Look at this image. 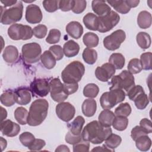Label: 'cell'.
Listing matches in <instances>:
<instances>
[{"mask_svg": "<svg viewBox=\"0 0 152 152\" xmlns=\"http://www.w3.org/2000/svg\"><path fill=\"white\" fill-rule=\"evenodd\" d=\"M46 145L45 140L42 139H34L31 144L27 147L31 151H39Z\"/></svg>", "mask_w": 152, "mask_h": 152, "instance_id": "53", "label": "cell"}, {"mask_svg": "<svg viewBox=\"0 0 152 152\" xmlns=\"http://www.w3.org/2000/svg\"><path fill=\"white\" fill-rule=\"evenodd\" d=\"M112 133L110 127H105L99 121H93L88 123L81 132L83 140L99 144L103 142Z\"/></svg>", "mask_w": 152, "mask_h": 152, "instance_id": "1", "label": "cell"}, {"mask_svg": "<svg viewBox=\"0 0 152 152\" xmlns=\"http://www.w3.org/2000/svg\"><path fill=\"white\" fill-rule=\"evenodd\" d=\"M109 63L111 64L116 69H121L125 65V59L122 54L113 53L109 59Z\"/></svg>", "mask_w": 152, "mask_h": 152, "instance_id": "31", "label": "cell"}, {"mask_svg": "<svg viewBox=\"0 0 152 152\" xmlns=\"http://www.w3.org/2000/svg\"><path fill=\"white\" fill-rule=\"evenodd\" d=\"M56 114L62 121L68 122L70 121L75 114L74 106L69 102H61L56 106Z\"/></svg>", "mask_w": 152, "mask_h": 152, "instance_id": "13", "label": "cell"}, {"mask_svg": "<svg viewBox=\"0 0 152 152\" xmlns=\"http://www.w3.org/2000/svg\"><path fill=\"white\" fill-rule=\"evenodd\" d=\"M151 57L152 53L150 52H145L141 55L140 62L142 69L144 70L151 69Z\"/></svg>", "mask_w": 152, "mask_h": 152, "instance_id": "41", "label": "cell"}, {"mask_svg": "<svg viewBox=\"0 0 152 152\" xmlns=\"http://www.w3.org/2000/svg\"><path fill=\"white\" fill-rule=\"evenodd\" d=\"M142 93H144L142 87L140 85H135L127 91V96L131 100H134L137 96Z\"/></svg>", "mask_w": 152, "mask_h": 152, "instance_id": "47", "label": "cell"}, {"mask_svg": "<svg viewBox=\"0 0 152 152\" xmlns=\"http://www.w3.org/2000/svg\"><path fill=\"white\" fill-rule=\"evenodd\" d=\"M0 144H1L2 151H4V149H5V148L7 147V140L5 139H4L2 137H0Z\"/></svg>", "mask_w": 152, "mask_h": 152, "instance_id": "61", "label": "cell"}, {"mask_svg": "<svg viewBox=\"0 0 152 152\" xmlns=\"http://www.w3.org/2000/svg\"><path fill=\"white\" fill-rule=\"evenodd\" d=\"M50 90L49 83L45 78H35L30 85V90L34 97H45Z\"/></svg>", "mask_w": 152, "mask_h": 152, "instance_id": "11", "label": "cell"}, {"mask_svg": "<svg viewBox=\"0 0 152 152\" xmlns=\"http://www.w3.org/2000/svg\"><path fill=\"white\" fill-rule=\"evenodd\" d=\"M134 101L136 107L140 110L144 109L147 106L150 102L148 95H147L145 93L140 94L137 96Z\"/></svg>", "mask_w": 152, "mask_h": 152, "instance_id": "39", "label": "cell"}, {"mask_svg": "<svg viewBox=\"0 0 152 152\" xmlns=\"http://www.w3.org/2000/svg\"><path fill=\"white\" fill-rule=\"evenodd\" d=\"M131 113V107L128 103H121L115 110V115L127 117Z\"/></svg>", "mask_w": 152, "mask_h": 152, "instance_id": "40", "label": "cell"}, {"mask_svg": "<svg viewBox=\"0 0 152 152\" xmlns=\"http://www.w3.org/2000/svg\"><path fill=\"white\" fill-rule=\"evenodd\" d=\"M97 109V103L93 99H86L81 106V110L83 113L87 117L93 116Z\"/></svg>", "mask_w": 152, "mask_h": 152, "instance_id": "21", "label": "cell"}, {"mask_svg": "<svg viewBox=\"0 0 152 152\" xmlns=\"http://www.w3.org/2000/svg\"><path fill=\"white\" fill-rule=\"evenodd\" d=\"M34 36L38 39L44 38L48 31L47 27L44 24H39L33 29Z\"/></svg>", "mask_w": 152, "mask_h": 152, "instance_id": "46", "label": "cell"}, {"mask_svg": "<svg viewBox=\"0 0 152 152\" xmlns=\"http://www.w3.org/2000/svg\"><path fill=\"white\" fill-rule=\"evenodd\" d=\"M1 103L7 107L12 106L16 103L14 91L11 90H6L1 95Z\"/></svg>", "mask_w": 152, "mask_h": 152, "instance_id": "32", "label": "cell"}, {"mask_svg": "<svg viewBox=\"0 0 152 152\" xmlns=\"http://www.w3.org/2000/svg\"><path fill=\"white\" fill-rule=\"evenodd\" d=\"M1 8V22L2 24L8 25L15 23L21 20L23 17V5L21 1H19L12 7L3 10Z\"/></svg>", "mask_w": 152, "mask_h": 152, "instance_id": "6", "label": "cell"}, {"mask_svg": "<svg viewBox=\"0 0 152 152\" xmlns=\"http://www.w3.org/2000/svg\"><path fill=\"white\" fill-rule=\"evenodd\" d=\"M140 126H141L145 131H147L148 134L151 133V132H152L151 122L148 119L144 118V119H141L140 122Z\"/></svg>", "mask_w": 152, "mask_h": 152, "instance_id": "56", "label": "cell"}, {"mask_svg": "<svg viewBox=\"0 0 152 152\" xmlns=\"http://www.w3.org/2000/svg\"><path fill=\"white\" fill-rule=\"evenodd\" d=\"M66 31L71 37L78 39L83 33V27L79 22L72 21L66 25Z\"/></svg>", "mask_w": 152, "mask_h": 152, "instance_id": "18", "label": "cell"}, {"mask_svg": "<svg viewBox=\"0 0 152 152\" xmlns=\"http://www.w3.org/2000/svg\"><path fill=\"white\" fill-rule=\"evenodd\" d=\"M136 40L138 46L142 49H147L150 48L151 43V37L146 32H140L137 34Z\"/></svg>", "mask_w": 152, "mask_h": 152, "instance_id": "30", "label": "cell"}, {"mask_svg": "<svg viewBox=\"0 0 152 152\" xmlns=\"http://www.w3.org/2000/svg\"><path fill=\"white\" fill-rule=\"evenodd\" d=\"M85 72L84 65L78 61L69 63L61 72L62 80L64 83H76L79 82Z\"/></svg>", "mask_w": 152, "mask_h": 152, "instance_id": "3", "label": "cell"}, {"mask_svg": "<svg viewBox=\"0 0 152 152\" xmlns=\"http://www.w3.org/2000/svg\"><path fill=\"white\" fill-rule=\"evenodd\" d=\"M91 7L94 12L99 17L103 16L111 11V8L104 1L94 0L91 2Z\"/></svg>", "mask_w": 152, "mask_h": 152, "instance_id": "20", "label": "cell"}, {"mask_svg": "<svg viewBox=\"0 0 152 152\" xmlns=\"http://www.w3.org/2000/svg\"><path fill=\"white\" fill-rule=\"evenodd\" d=\"M126 94L122 89H113L104 92L100 98V103L104 109H110L118 103L123 102Z\"/></svg>", "mask_w": 152, "mask_h": 152, "instance_id": "4", "label": "cell"}, {"mask_svg": "<svg viewBox=\"0 0 152 152\" xmlns=\"http://www.w3.org/2000/svg\"><path fill=\"white\" fill-rule=\"evenodd\" d=\"M45 10L49 12H53L59 8V1L45 0L42 2Z\"/></svg>", "mask_w": 152, "mask_h": 152, "instance_id": "45", "label": "cell"}, {"mask_svg": "<svg viewBox=\"0 0 152 152\" xmlns=\"http://www.w3.org/2000/svg\"><path fill=\"white\" fill-rule=\"evenodd\" d=\"M0 130L4 135L13 137L18 134L20 131V126L18 124L7 119L1 122Z\"/></svg>", "mask_w": 152, "mask_h": 152, "instance_id": "16", "label": "cell"}, {"mask_svg": "<svg viewBox=\"0 0 152 152\" xmlns=\"http://www.w3.org/2000/svg\"><path fill=\"white\" fill-rule=\"evenodd\" d=\"M43 18L42 11L39 6L35 4L28 5L26 10V20L30 24L39 23Z\"/></svg>", "mask_w": 152, "mask_h": 152, "instance_id": "15", "label": "cell"}, {"mask_svg": "<svg viewBox=\"0 0 152 152\" xmlns=\"http://www.w3.org/2000/svg\"><path fill=\"white\" fill-rule=\"evenodd\" d=\"M126 39V34L122 30H116L103 39V46L109 50H115L119 48Z\"/></svg>", "mask_w": 152, "mask_h": 152, "instance_id": "10", "label": "cell"}, {"mask_svg": "<svg viewBox=\"0 0 152 152\" xmlns=\"http://www.w3.org/2000/svg\"><path fill=\"white\" fill-rule=\"evenodd\" d=\"M129 7L130 8H135L136 7H137L140 3V1H131V0H128V1H126Z\"/></svg>", "mask_w": 152, "mask_h": 152, "instance_id": "60", "label": "cell"}, {"mask_svg": "<svg viewBox=\"0 0 152 152\" xmlns=\"http://www.w3.org/2000/svg\"><path fill=\"white\" fill-rule=\"evenodd\" d=\"M61 151H64V152H69L70 150L69 148L65 145H59L56 149H55V152H61Z\"/></svg>", "mask_w": 152, "mask_h": 152, "instance_id": "59", "label": "cell"}, {"mask_svg": "<svg viewBox=\"0 0 152 152\" xmlns=\"http://www.w3.org/2000/svg\"><path fill=\"white\" fill-rule=\"evenodd\" d=\"M48 108L49 103L46 99L35 100L30 106L27 124L32 126L40 125L47 116Z\"/></svg>", "mask_w": 152, "mask_h": 152, "instance_id": "2", "label": "cell"}, {"mask_svg": "<svg viewBox=\"0 0 152 152\" xmlns=\"http://www.w3.org/2000/svg\"><path fill=\"white\" fill-rule=\"evenodd\" d=\"M128 125V119L126 117L122 116H115L112 124L114 129L119 131L125 130L127 128Z\"/></svg>", "mask_w": 152, "mask_h": 152, "instance_id": "37", "label": "cell"}, {"mask_svg": "<svg viewBox=\"0 0 152 152\" xmlns=\"http://www.w3.org/2000/svg\"><path fill=\"white\" fill-rule=\"evenodd\" d=\"M137 148L142 151H147L151 146V140L147 135H143L138 137L135 140Z\"/></svg>", "mask_w": 152, "mask_h": 152, "instance_id": "28", "label": "cell"}, {"mask_svg": "<svg viewBox=\"0 0 152 152\" xmlns=\"http://www.w3.org/2000/svg\"><path fill=\"white\" fill-rule=\"evenodd\" d=\"M49 84L50 97L55 102L61 103L68 98V95L65 93L64 90V84L58 78L52 79L49 82Z\"/></svg>", "mask_w": 152, "mask_h": 152, "instance_id": "12", "label": "cell"}, {"mask_svg": "<svg viewBox=\"0 0 152 152\" xmlns=\"http://www.w3.org/2000/svg\"><path fill=\"white\" fill-rule=\"evenodd\" d=\"M87 6V2L84 0H76L74 1V5L72 10L75 14H80L83 12Z\"/></svg>", "mask_w": 152, "mask_h": 152, "instance_id": "50", "label": "cell"}, {"mask_svg": "<svg viewBox=\"0 0 152 152\" xmlns=\"http://www.w3.org/2000/svg\"><path fill=\"white\" fill-rule=\"evenodd\" d=\"M86 27L90 30L97 31L99 27L98 17L93 13L88 12L86 14L83 19Z\"/></svg>", "mask_w": 152, "mask_h": 152, "instance_id": "23", "label": "cell"}, {"mask_svg": "<svg viewBox=\"0 0 152 152\" xmlns=\"http://www.w3.org/2000/svg\"><path fill=\"white\" fill-rule=\"evenodd\" d=\"M151 14L147 11H141L137 17V24L142 29L149 28L151 25Z\"/></svg>", "mask_w": 152, "mask_h": 152, "instance_id": "26", "label": "cell"}, {"mask_svg": "<svg viewBox=\"0 0 152 152\" xmlns=\"http://www.w3.org/2000/svg\"><path fill=\"white\" fill-rule=\"evenodd\" d=\"M128 69L132 74H136L141 71L142 66L140 59L138 58H133L131 59L128 64Z\"/></svg>", "mask_w": 152, "mask_h": 152, "instance_id": "42", "label": "cell"}, {"mask_svg": "<svg viewBox=\"0 0 152 152\" xmlns=\"http://www.w3.org/2000/svg\"><path fill=\"white\" fill-rule=\"evenodd\" d=\"M99 27L97 31L100 33H106L115 27L120 21L119 15L114 11H110L108 14L98 17Z\"/></svg>", "mask_w": 152, "mask_h": 152, "instance_id": "9", "label": "cell"}, {"mask_svg": "<svg viewBox=\"0 0 152 152\" xmlns=\"http://www.w3.org/2000/svg\"><path fill=\"white\" fill-rule=\"evenodd\" d=\"M1 3L4 5L5 8L7 7H10L12 5H14L17 3V1L16 0H5V1H1Z\"/></svg>", "mask_w": 152, "mask_h": 152, "instance_id": "58", "label": "cell"}, {"mask_svg": "<svg viewBox=\"0 0 152 152\" xmlns=\"http://www.w3.org/2000/svg\"><path fill=\"white\" fill-rule=\"evenodd\" d=\"M35 139L34 136L30 132H24L21 134L19 137V140L21 143L25 147H28Z\"/></svg>", "mask_w": 152, "mask_h": 152, "instance_id": "44", "label": "cell"}, {"mask_svg": "<svg viewBox=\"0 0 152 152\" xmlns=\"http://www.w3.org/2000/svg\"><path fill=\"white\" fill-rule=\"evenodd\" d=\"M28 111L23 107H18L14 111V118L17 122L21 125L27 124Z\"/></svg>", "mask_w": 152, "mask_h": 152, "instance_id": "36", "label": "cell"}, {"mask_svg": "<svg viewBox=\"0 0 152 152\" xmlns=\"http://www.w3.org/2000/svg\"><path fill=\"white\" fill-rule=\"evenodd\" d=\"M83 41L84 45L87 48H94L98 45L99 39L96 34L92 32H87L84 35Z\"/></svg>", "mask_w": 152, "mask_h": 152, "instance_id": "33", "label": "cell"}, {"mask_svg": "<svg viewBox=\"0 0 152 152\" xmlns=\"http://www.w3.org/2000/svg\"><path fill=\"white\" fill-rule=\"evenodd\" d=\"M115 67L110 63H105L101 66H98L95 70L96 78L102 81L107 82L110 79L115 73Z\"/></svg>", "mask_w": 152, "mask_h": 152, "instance_id": "14", "label": "cell"}, {"mask_svg": "<svg viewBox=\"0 0 152 152\" xmlns=\"http://www.w3.org/2000/svg\"><path fill=\"white\" fill-rule=\"evenodd\" d=\"M1 122L3 121L7 116V110L3 108L2 107H1Z\"/></svg>", "mask_w": 152, "mask_h": 152, "instance_id": "62", "label": "cell"}, {"mask_svg": "<svg viewBox=\"0 0 152 152\" xmlns=\"http://www.w3.org/2000/svg\"><path fill=\"white\" fill-rule=\"evenodd\" d=\"M115 117V113L109 109H104L99 115V122L105 127H110Z\"/></svg>", "mask_w": 152, "mask_h": 152, "instance_id": "24", "label": "cell"}, {"mask_svg": "<svg viewBox=\"0 0 152 152\" xmlns=\"http://www.w3.org/2000/svg\"><path fill=\"white\" fill-rule=\"evenodd\" d=\"M18 50L17 48L13 45L7 46L2 53L4 60L8 64H13L18 59Z\"/></svg>", "mask_w": 152, "mask_h": 152, "instance_id": "19", "label": "cell"}, {"mask_svg": "<svg viewBox=\"0 0 152 152\" xmlns=\"http://www.w3.org/2000/svg\"><path fill=\"white\" fill-rule=\"evenodd\" d=\"M30 89L26 87H20L14 90L16 103L20 105L28 104L31 99Z\"/></svg>", "mask_w": 152, "mask_h": 152, "instance_id": "17", "label": "cell"}, {"mask_svg": "<svg viewBox=\"0 0 152 152\" xmlns=\"http://www.w3.org/2000/svg\"><path fill=\"white\" fill-rule=\"evenodd\" d=\"M40 60L43 66L48 69H52L56 65V59L49 50H45L40 56Z\"/></svg>", "mask_w": 152, "mask_h": 152, "instance_id": "27", "label": "cell"}, {"mask_svg": "<svg viewBox=\"0 0 152 152\" xmlns=\"http://www.w3.org/2000/svg\"><path fill=\"white\" fill-rule=\"evenodd\" d=\"M148 133L141 126H135L131 131V137L132 139L135 141L138 137L143 135H147Z\"/></svg>", "mask_w": 152, "mask_h": 152, "instance_id": "52", "label": "cell"}, {"mask_svg": "<svg viewBox=\"0 0 152 152\" xmlns=\"http://www.w3.org/2000/svg\"><path fill=\"white\" fill-rule=\"evenodd\" d=\"M73 145L74 152H88L89 151L90 143L88 141L82 140Z\"/></svg>", "mask_w": 152, "mask_h": 152, "instance_id": "49", "label": "cell"}, {"mask_svg": "<svg viewBox=\"0 0 152 152\" xmlns=\"http://www.w3.org/2000/svg\"><path fill=\"white\" fill-rule=\"evenodd\" d=\"M85 123L84 118L81 116H77L71 123L68 124L67 126L69 129V131L74 135H80L81 133V131L83 125Z\"/></svg>", "mask_w": 152, "mask_h": 152, "instance_id": "25", "label": "cell"}, {"mask_svg": "<svg viewBox=\"0 0 152 152\" xmlns=\"http://www.w3.org/2000/svg\"><path fill=\"white\" fill-rule=\"evenodd\" d=\"M109 5H110L114 10H115L117 12L125 14L129 12L131 8L128 5L126 1L123 0H118V1H106Z\"/></svg>", "mask_w": 152, "mask_h": 152, "instance_id": "29", "label": "cell"}, {"mask_svg": "<svg viewBox=\"0 0 152 152\" xmlns=\"http://www.w3.org/2000/svg\"><path fill=\"white\" fill-rule=\"evenodd\" d=\"M74 5V0H61L59 1V8L62 11L72 10Z\"/></svg>", "mask_w": 152, "mask_h": 152, "instance_id": "54", "label": "cell"}, {"mask_svg": "<svg viewBox=\"0 0 152 152\" xmlns=\"http://www.w3.org/2000/svg\"><path fill=\"white\" fill-rule=\"evenodd\" d=\"M65 141L72 145H74L81 141L83 140L81 134L80 135H74L71 132L68 131L66 135H65Z\"/></svg>", "mask_w": 152, "mask_h": 152, "instance_id": "51", "label": "cell"}, {"mask_svg": "<svg viewBox=\"0 0 152 152\" xmlns=\"http://www.w3.org/2000/svg\"><path fill=\"white\" fill-rule=\"evenodd\" d=\"M99 92V87L94 83H89L87 84L83 89V95L85 97L88 98H94L96 97Z\"/></svg>", "mask_w": 152, "mask_h": 152, "instance_id": "38", "label": "cell"}, {"mask_svg": "<svg viewBox=\"0 0 152 152\" xmlns=\"http://www.w3.org/2000/svg\"><path fill=\"white\" fill-rule=\"evenodd\" d=\"M49 50L53 54L56 61H59L63 58V49L60 45H53L49 48Z\"/></svg>", "mask_w": 152, "mask_h": 152, "instance_id": "48", "label": "cell"}, {"mask_svg": "<svg viewBox=\"0 0 152 152\" xmlns=\"http://www.w3.org/2000/svg\"><path fill=\"white\" fill-rule=\"evenodd\" d=\"M64 90L65 93L68 94H72L75 93L78 88V83H64Z\"/></svg>", "mask_w": 152, "mask_h": 152, "instance_id": "55", "label": "cell"}, {"mask_svg": "<svg viewBox=\"0 0 152 152\" xmlns=\"http://www.w3.org/2000/svg\"><path fill=\"white\" fill-rule=\"evenodd\" d=\"M92 151H113L114 150H112L111 149L108 148L104 144L102 147H96V148H94L91 150Z\"/></svg>", "mask_w": 152, "mask_h": 152, "instance_id": "57", "label": "cell"}, {"mask_svg": "<svg viewBox=\"0 0 152 152\" xmlns=\"http://www.w3.org/2000/svg\"><path fill=\"white\" fill-rule=\"evenodd\" d=\"M80 51L79 45L72 40H69L64 43L63 46L64 54L68 58H72L78 55Z\"/></svg>", "mask_w": 152, "mask_h": 152, "instance_id": "22", "label": "cell"}, {"mask_svg": "<svg viewBox=\"0 0 152 152\" xmlns=\"http://www.w3.org/2000/svg\"><path fill=\"white\" fill-rule=\"evenodd\" d=\"M61 36V33L59 30L56 28L51 29L49 31L48 37L46 39V41L49 44H55L59 42Z\"/></svg>", "mask_w": 152, "mask_h": 152, "instance_id": "43", "label": "cell"}, {"mask_svg": "<svg viewBox=\"0 0 152 152\" xmlns=\"http://www.w3.org/2000/svg\"><path fill=\"white\" fill-rule=\"evenodd\" d=\"M109 90L124 89L126 92L135 86L133 74L126 70L122 71L119 75L112 77Z\"/></svg>", "mask_w": 152, "mask_h": 152, "instance_id": "5", "label": "cell"}, {"mask_svg": "<svg viewBox=\"0 0 152 152\" xmlns=\"http://www.w3.org/2000/svg\"><path fill=\"white\" fill-rule=\"evenodd\" d=\"M22 57L27 64H34L39 61L42 55L40 45L36 42L26 43L22 46Z\"/></svg>", "mask_w": 152, "mask_h": 152, "instance_id": "7", "label": "cell"}, {"mask_svg": "<svg viewBox=\"0 0 152 152\" xmlns=\"http://www.w3.org/2000/svg\"><path fill=\"white\" fill-rule=\"evenodd\" d=\"M8 35L12 40H26L32 37L33 31L31 27L21 24H13L8 29Z\"/></svg>", "mask_w": 152, "mask_h": 152, "instance_id": "8", "label": "cell"}, {"mask_svg": "<svg viewBox=\"0 0 152 152\" xmlns=\"http://www.w3.org/2000/svg\"><path fill=\"white\" fill-rule=\"evenodd\" d=\"M82 56L83 60L89 65L94 64L97 59V52L91 48H86L84 49Z\"/></svg>", "mask_w": 152, "mask_h": 152, "instance_id": "34", "label": "cell"}, {"mask_svg": "<svg viewBox=\"0 0 152 152\" xmlns=\"http://www.w3.org/2000/svg\"><path fill=\"white\" fill-rule=\"evenodd\" d=\"M121 137L116 134L111 133L104 140V145L109 149L114 150L121 143Z\"/></svg>", "mask_w": 152, "mask_h": 152, "instance_id": "35", "label": "cell"}]
</instances>
